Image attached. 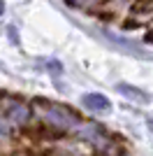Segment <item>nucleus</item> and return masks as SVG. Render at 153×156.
<instances>
[{
  "label": "nucleus",
  "instance_id": "f257e3e1",
  "mask_svg": "<svg viewBox=\"0 0 153 156\" xmlns=\"http://www.w3.org/2000/svg\"><path fill=\"white\" fill-rule=\"evenodd\" d=\"M44 119L51 126H56V128H72L79 121L76 114L67 112L63 105H49V107H44Z\"/></svg>",
  "mask_w": 153,
  "mask_h": 156
},
{
  "label": "nucleus",
  "instance_id": "f03ea898",
  "mask_svg": "<svg viewBox=\"0 0 153 156\" xmlns=\"http://www.w3.org/2000/svg\"><path fill=\"white\" fill-rule=\"evenodd\" d=\"M116 91L121 93V96L130 98V100H134V103H141V105L151 103V96H148V93H144L141 89H137V86H132V84H125V82L116 84Z\"/></svg>",
  "mask_w": 153,
  "mask_h": 156
},
{
  "label": "nucleus",
  "instance_id": "7ed1b4c3",
  "mask_svg": "<svg viewBox=\"0 0 153 156\" xmlns=\"http://www.w3.org/2000/svg\"><path fill=\"white\" fill-rule=\"evenodd\" d=\"M81 103H83V107H88L90 112H109V100L104 96H100V93H86V96L81 98Z\"/></svg>",
  "mask_w": 153,
  "mask_h": 156
},
{
  "label": "nucleus",
  "instance_id": "20e7f679",
  "mask_svg": "<svg viewBox=\"0 0 153 156\" xmlns=\"http://www.w3.org/2000/svg\"><path fill=\"white\" fill-rule=\"evenodd\" d=\"M7 117L12 124H25L28 121V107L21 103H14L12 107H7Z\"/></svg>",
  "mask_w": 153,
  "mask_h": 156
},
{
  "label": "nucleus",
  "instance_id": "39448f33",
  "mask_svg": "<svg viewBox=\"0 0 153 156\" xmlns=\"http://www.w3.org/2000/svg\"><path fill=\"white\" fill-rule=\"evenodd\" d=\"M146 124H148V128H151V133H153V114H148V119H146Z\"/></svg>",
  "mask_w": 153,
  "mask_h": 156
},
{
  "label": "nucleus",
  "instance_id": "423d86ee",
  "mask_svg": "<svg viewBox=\"0 0 153 156\" xmlns=\"http://www.w3.org/2000/svg\"><path fill=\"white\" fill-rule=\"evenodd\" d=\"M0 133H7V128H5V121L0 119Z\"/></svg>",
  "mask_w": 153,
  "mask_h": 156
},
{
  "label": "nucleus",
  "instance_id": "0eeeda50",
  "mask_svg": "<svg viewBox=\"0 0 153 156\" xmlns=\"http://www.w3.org/2000/svg\"><path fill=\"white\" fill-rule=\"evenodd\" d=\"M5 12V2H2V0H0V14Z\"/></svg>",
  "mask_w": 153,
  "mask_h": 156
}]
</instances>
